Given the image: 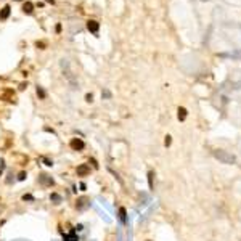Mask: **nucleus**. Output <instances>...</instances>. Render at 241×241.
Here are the masks:
<instances>
[{"instance_id":"nucleus-1","label":"nucleus","mask_w":241,"mask_h":241,"mask_svg":"<svg viewBox=\"0 0 241 241\" xmlns=\"http://www.w3.org/2000/svg\"><path fill=\"white\" fill-rule=\"evenodd\" d=\"M212 155L223 164H235V161H236L235 156L230 155V153H227V151H223V149H215V151H212Z\"/></svg>"},{"instance_id":"nucleus-2","label":"nucleus","mask_w":241,"mask_h":241,"mask_svg":"<svg viewBox=\"0 0 241 241\" xmlns=\"http://www.w3.org/2000/svg\"><path fill=\"white\" fill-rule=\"evenodd\" d=\"M69 147L71 149H74V151H82V149L85 148V143L82 138H73V140L69 141Z\"/></svg>"},{"instance_id":"nucleus-3","label":"nucleus","mask_w":241,"mask_h":241,"mask_svg":"<svg viewBox=\"0 0 241 241\" xmlns=\"http://www.w3.org/2000/svg\"><path fill=\"white\" fill-rule=\"evenodd\" d=\"M39 183H40L42 187H53L55 180L50 175H47V174H40V177H39Z\"/></svg>"},{"instance_id":"nucleus-4","label":"nucleus","mask_w":241,"mask_h":241,"mask_svg":"<svg viewBox=\"0 0 241 241\" xmlns=\"http://www.w3.org/2000/svg\"><path fill=\"white\" fill-rule=\"evenodd\" d=\"M87 29L92 34H98V31H100V23L95 21V19H90V21H87Z\"/></svg>"},{"instance_id":"nucleus-5","label":"nucleus","mask_w":241,"mask_h":241,"mask_svg":"<svg viewBox=\"0 0 241 241\" xmlns=\"http://www.w3.org/2000/svg\"><path fill=\"white\" fill-rule=\"evenodd\" d=\"M90 206V201L89 198H79L77 203H76V207L79 209V211H84V209H87Z\"/></svg>"},{"instance_id":"nucleus-6","label":"nucleus","mask_w":241,"mask_h":241,"mask_svg":"<svg viewBox=\"0 0 241 241\" xmlns=\"http://www.w3.org/2000/svg\"><path fill=\"white\" fill-rule=\"evenodd\" d=\"M89 174H90V167L87 164L77 166V175L79 177H85V175H89Z\"/></svg>"},{"instance_id":"nucleus-7","label":"nucleus","mask_w":241,"mask_h":241,"mask_svg":"<svg viewBox=\"0 0 241 241\" xmlns=\"http://www.w3.org/2000/svg\"><path fill=\"white\" fill-rule=\"evenodd\" d=\"M63 241H79V238H77V235H76V230H71L68 235H64L63 236Z\"/></svg>"},{"instance_id":"nucleus-8","label":"nucleus","mask_w":241,"mask_h":241,"mask_svg":"<svg viewBox=\"0 0 241 241\" xmlns=\"http://www.w3.org/2000/svg\"><path fill=\"white\" fill-rule=\"evenodd\" d=\"M10 11H11V8H10V5H5L2 8V11H0V19H7L10 16Z\"/></svg>"},{"instance_id":"nucleus-9","label":"nucleus","mask_w":241,"mask_h":241,"mask_svg":"<svg viewBox=\"0 0 241 241\" xmlns=\"http://www.w3.org/2000/svg\"><path fill=\"white\" fill-rule=\"evenodd\" d=\"M23 11H24L26 15H32V11H34V3L26 2L24 5H23Z\"/></svg>"},{"instance_id":"nucleus-10","label":"nucleus","mask_w":241,"mask_h":241,"mask_svg":"<svg viewBox=\"0 0 241 241\" xmlns=\"http://www.w3.org/2000/svg\"><path fill=\"white\" fill-rule=\"evenodd\" d=\"M119 219L122 223H127V211H125V207H119Z\"/></svg>"},{"instance_id":"nucleus-11","label":"nucleus","mask_w":241,"mask_h":241,"mask_svg":"<svg viewBox=\"0 0 241 241\" xmlns=\"http://www.w3.org/2000/svg\"><path fill=\"white\" fill-rule=\"evenodd\" d=\"M50 201H52L53 204H60L61 201H63V198L58 195V193H52V195H50Z\"/></svg>"},{"instance_id":"nucleus-12","label":"nucleus","mask_w":241,"mask_h":241,"mask_svg":"<svg viewBox=\"0 0 241 241\" xmlns=\"http://www.w3.org/2000/svg\"><path fill=\"white\" fill-rule=\"evenodd\" d=\"M35 92H37V95H39V98H40V100H43V98L47 97V92H45V90L42 89L40 85H37V89H35Z\"/></svg>"},{"instance_id":"nucleus-13","label":"nucleus","mask_w":241,"mask_h":241,"mask_svg":"<svg viewBox=\"0 0 241 241\" xmlns=\"http://www.w3.org/2000/svg\"><path fill=\"white\" fill-rule=\"evenodd\" d=\"M179 119L180 121L187 119V109H185V108H179Z\"/></svg>"},{"instance_id":"nucleus-14","label":"nucleus","mask_w":241,"mask_h":241,"mask_svg":"<svg viewBox=\"0 0 241 241\" xmlns=\"http://www.w3.org/2000/svg\"><path fill=\"white\" fill-rule=\"evenodd\" d=\"M148 185L153 190V172H148Z\"/></svg>"},{"instance_id":"nucleus-15","label":"nucleus","mask_w":241,"mask_h":241,"mask_svg":"<svg viewBox=\"0 0 241 241\" xmlns=\"http://www.w3.org/2000/svg\"><path fill=\"white\" fill-rule=\"evenodd\" d=\"M26 177H27V174H26V172H19L18 180H19V182H23V180H26Z\"/></svg>"},{"instance_id":"nucleus-16","label":"nucleus","mask_w":241,"mask_h":241,"mask_svg":"<svg viewBox=\"0 0 241 241\" xmlns=\"http://www.w3.org/2000/svg\"><path fill=\"white\" fill-rule=\"evenodd\" d=\"M43 163H45V166H48V167H52V166H53V161H50L48 157H43Z\"/></svg>"},{"instance_id":"nucleus-17","label":"nucleus","mask_w":241,"mask_h":241,"mask_svg":"<svg viewBox=\"0 0 241 241\" xmlns=\"http://www.w3.org/2000/svg\"><path fill=\"white\" fill-rule=\"evenodd\" d=\"M85 101L92 103V101H93V95H92V93H87V95H85Z\"/></svg>"},{"instance_id":"nucleus-18","label":"nucleus","mask_w":241,"mask_h":241,"mask_svg":"<svg viewBox=\"0 0 241 241\" xmlns=\"http://www.w3.org/2000/svg\"><path fill=\"white\" fill-rule=\"evenodd\" d=\"M23 201H34V196L32 195H24L23 196Z\"/></svg>"},{"instance_id":"nucleus-19","label":"nucleus","mask_w":241,"mask_h":241,"mask_svg":"<svg viewBox=\"0 0 241 241\" xmlns=\"http://www.w3.org/2000/svg\"><path fill=\"white\" fill-rule=\"evenodd\" d=\"M3 169H5V163H3V159H0V175H2Z\"/></svg>"},{"instance_id":"nucleus-20","label":"nucleus","mask_w":241,"mask_h":241,"mask_svg":"<svg viewBox=\"0 0 241 241\" xmlns=\"http://www.w3.org/2000/svg\"><path fill=\"white\" fill-rule=\"evenodd\" d=\"M171 141H172V140H171V137L167 135V137H166V140H164V145H166V147H169V145H171Z\"/></svg>"},{"instance_id":"nucleus-21","label":"nucleus","mask_w":241,"mask_h":241,"mask_svg":"<svg viewBox=\"0 0 241 241\" xmlns=\"http://www.w3.org/2000/svg\"><path fill=\"white\" fill-rule=\"evenodd\" d=\"M90 163H92V166H93L95 169H98V163H97V159H93V157H92V159H90Z\"/></svg>"},{"instance_id":"nucleus-22","label":"nucleus","mask_w":241,"mask_h":241,"mask_svg":"<svg viewBox=\"0 0 241 241\" xmlns=\"http://www.w3.org/2000/svg\"><path fill=\"white\" fill-rule=\"evenodd\" d=\"M82 228H84V227H82V225H81V223H79V225H77V227H76V228H74V230H77V231H81V230H82Z\"/></svg>"},{"instance_id":"nucleus-23","label":"nucleus","mask_w":241,"mask_h":241,"mask_svg":"<svg viewBox=\"0 0 241 241\" xmlns=\"http://www.w3.org/2000/svg\"><path fill=\"white\" fill-rule=\"evenodd\" d=\"M79 187H81V190H82V191H85V188H87V187H85V183H81Z\"/></svg>"},{"instance_id":"nucleus-24","label":"nucleus","mask_w":241,"mask_h":241,"mask_svg":"<svg viewBox=\"0 0 241 241\" xmlns=\"http://www.w3.org/2000/svg\"><path fill=\"white\" fill-rule=\"evenodd\" d=\"M45 2H47V3H52V5H53V3H55V0H45Z\"/></svg>"},{"instance_id":"nucleus-25","label":"nucleus","mask_w":241,"mask_h":241,"mask_svg":"<svg viewBox=\"0 0 241 241\" xmlns=\"http://www.w3.org/2000/svg\"><path fill=\"white\" fill-rule=\"evenodd\" d=\"M16 2H21V0H16Z\"/></svg>"}]
</instances>
